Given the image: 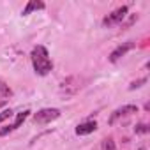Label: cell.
<instances>
[{
  "label": "cell",
  "instance_id": "cell-5",
  "mask_svg": "<svg viewBox=\"0 0 150 150\" xmlns=\"http://www.w3.org/2000/svg\"><path fill=\"white\" fill-rule=\"evenodd\" d=\"M131 113H138V108L136 106H132V104H129V106H122V108H118L117 111H113V115L110 117V124H115V120L118 118V117H124V115H131Z\"/></svg>",
  "mask_w": 150,
  "mask_h": 150
},
{
  "label": "cell",
  "instance_id": "cell-14",
  "mask_svg": "<svg viewBox=\"0 0 150 150\" xmlns=\"http://www.w3.org/2000/svg\"><path fill=\"white\" fill-rule=\"evenodd\" d=\"M4 104H6V103H4V101H0V108H2V106H4Z\"/></svg>",
  "mask_w": 150,
  "mask_h": 150
},
{
  "label": "cell",
  "instance_id": "cell-13",
  "mask_svg": "<svg viewBox=\"0 0 150 150\" xmlns=\"http://www.w3.org/2000/svg\"><path fill=\"white\" fill-rule=\"evenodd\" d=\"M9 117H13V111H11V110H6V111H2V113H0V124H2L6 118H9Z\"/></svg>",
  "mask_w": 150,
  "mask_h": 150
},
{
  "label": "cell",
  "instance_id": "cell-9",
  "mask_svg": "<svg viewBox=\"0 0 150 150\" xmlns=\"http://www.w3.org/2000/svg\"><path fill=\"white\" fill-rule=\"evenodd\" d=\"M103 150H115V143H113L111 138H108V139L103 141Z\"/></svg>",
  "mask_w": 150,
  "mask_h": 150
},
{
  "label": "cell",
  "instance_id": "cell-6",
  "mask_svg": "<svg viewBox=\"0 0 150 150\" xmlns=\"http://www.w3.org/2000/svg\"><path fill=\"white\" fill-rule=\"evenodd\" d=\"M96 129H97V124H96V122H85V124H80V125L76 127V134L85 136V134L94 132Z\"/></svg>",
  "mask_w": 150,
  "mask_h": 150
},
{
  "label": "cell",
  "instance_id": "cell-3",
  "mask_svg": "<svg viewBox=\"0 0 150 150\" xmlns=\"http://www.w3.org/2000/svg\"><path fill=\"white\" fill-rule=\"evenodd\" d=\"M125 14H127V7H125V6H122V7H118L117 11H113L110 16H106L103 23H104L106 27H110V25H113V23H120V21L125 18Z\"/></svg>",
  "mask_w": 150,
  "mask_h": 150
},
{
  "label": "cell",
  "instance_id": "cell-15",
  "mask_svg": "<svg viewBox=\"0 0 150 150\" xmlns=\"http://www.w3.org/2000/svg\"><path fill=\"white\" fill-rule=\"evenodd\" d=\"M139 150H145V148H139Z\"/></svg>",
  "mask_w": 150,
  "mask_h": 150
},
{
  "label": "cell",
  "instance_id": "cell-7",
  "mask_svg": "<svg viewBox=\"0 0 150 150\" xmlns=\"http://www.w3.org/2000/svg\"><path fill=\"white\" fill-rule=\"evenodd\" d=\"M37 9H44V4L39 2V0H30L27 4V7L23 9V16H27V14H30L32 11H37Z\"/></svg>",
  "mask_w": 150,
  "mask_h": 150
},
{
  "label": "cell",
  "instance_id": "cell-12",
  "mask_svg": "<svg viewBox=\"0 0 150 150\" xmlns=\"http://www.w3.org/2000/svg\"><path fill=\"white\" fill-rule=\"evenodd\" d=\"M0 90H2V96H6V97H9L13 92H11V88H7L6 87V83H2V81H0Z\"/></svg>",
  "mask_w": 150,
  "mask_h": 150
},
{
  "label": "cell",
  "instance_id": "cell-1",
  "mask_svg": "<svg viewBox=\"0 0 150 150\" xmlns=\"http://www.w3.org/2000/svg\"><path fill=\"white\" fill-rule=\"evenodd\" d=\"M32 64H34L35 72L41 74V76H46V74L53 69V64L50 60L48 50L44 46H35L32 50Z\"/></svg>",
  "mask_w": 150,
  "mask_h": 150
},
{
  "label": "cell",
  "instance_id": "cell-11",
  "mask_svg": "<svg viewBox=\"0 0 150 150\" xmlns=\"http://www.w3.org/2000/svg\"><path fill=\"white\" fill-rule=\"evenodd\" d=\"M134 131H136V134H145V132H148V125H145V124H138V125L134 127Z\"/></svg>",
  "mask_w": 150,
  "mask_h": 150
},
{
  "label": "cell",
  "instance_id": "cell-10",
  "mask_svg": "<svg viewBox=\"0 0 150 150\" xmlns=\"http://www.w3.org/2000/svg\"><path fill=\"white\" fill-rule=\"evenodd\" d=\"M146 83V78H141V80H138V81H132L131 85H129V88L131 90H134V88H139L141 85H145Z\"/></svg>",
  "mask_w": 150,
  "mask_h": 150
},
{
  "label": "cell",
  "instance_id": "cell-8",
  "mask_svg": "<svg viewBox=\"0 0 150 150\" xmlns=\"http://www.w3.org/2000/svg\"><path fill=\"white\" fill-rule=\"evenodd\" d=\"M28 115H30V111H28V110H27V111H21V113H18V117H16V122L13 124V129H18V127H20V125L25 122V118H27Z\"/></svg>",
  "mask_w": 150,
  "mask_h": 150
},
{
  "label": "cell",
  "instance_id": "cell-2",
  "mask_svg": "<svg viewBox=\"0 0 150 150\" xmlns=\"http://www.w3.org/2000/svg\"><path fill=\"white\" fill-rule=\"evenodd\" d=\"M58 117H60V111L57 108H44V110H39L37 113H34V122L35 124H48Z\"/></svg>",
  "mask_w": 150,
  "mask_h": 150
},
{
  "label": "cell",
  "instance_id": "cell-4",
  "mask_svg": "<svg viewBox=\"0 0 150 150\" xmlns=\"http://www.w3.org/2000/svg\"><path fill=\"white\" fill-rule=\"evenodd\" d=\"M132 48H134V42H131V41H129V42L120 44L118 48H115V50L111 51V55H110V62H117L120 57H124V55H125L129 50H132Z\"/></svg>",
  "mask_w": 150,
  "mask_h": 150
}]
</instances>
